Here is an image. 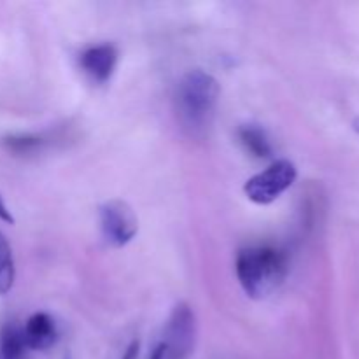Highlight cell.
I'll list each match as a JSON object with an SVG mask.
<instances>
[{
  "mask_svg": "<svg viewBox=\"0 0 359 359\" xmlns=\"http://www.w3.org/2000/svg\"><path fill=\"white\" fill-rule=\"evenodd\" d=\"M221 86L205 70H189L179 79L175 90V112L182 128L200 137L210 128L219 102Z\"/></svg>",
  "mask_w": 359,
  "mask_h": 359,
  "instance_id": "cell-1",
  "label": "cell"
},
{
  "mask_svg": "<svg viewBox=\"0 0 359 359\" xmlns=\"http://www.w3.org/2000/svg\"><path fill=\"white\" fill-rule=\"evenodd\" d=\"M290 270L284 249L269 244L249 245L237 256V279L249 298L265 300L283 286Z\"/></svg>",
  "mask_w": 359,
  "mask_h": 359,
  "instance_id": "cell-2",
  "label": "cell"
},
{
  "mask_svg": "<svg viewBox=\"0 0 359 359\" xmlns=\"http://www.w3.org/2000/svg\"><path fill=\"white\" fill-rule=\"evenodd\" d=\"M297 175L298 170L293 161L277 160L270 163L265 170L248 179L244 184V193L252 203L270 205L293 186Z\"/></svg>",
  "mask_w": 359,
  "mask_h": 359,
  "instance_id": "cell-3",
  "label": "cell"
},
{
  "mask_svg": "<svg viewBox=\"0 0 359 359\" xmlns=\"http://www.w3.org/2000/svg\"><path fill=\"white\" fill-rule=\"evenodd\" d=\"M100 231L111 248H125L139 231V219L132 207L123 200H109L98 210Z\"/></svg>",
  "mask_w": 359,
  "mask_h": 359,
  "instance_id": "cell-4",
  "label": "cell"
},
{
  "mask_svg": "<svg viewBox=\"0 0 359 359\" xmlns=\"http://www.w3.org/2000/svg\"><path fill=\"white\" fill-rule=\"evenodd\" d=\"M195 314L189 305L179 304L168 319L165 359H188L195 347Z\"/></svg>",
  "mask_w": 359,
  "mask_h": 359,
  "instance_id": "cell-5",
  "label": "cell"
},
{
  "mask_svg": "<svg viewBox=\"0 0 359 359\" xmlns=\"http://www.w3.org/2000/svg\"><path fill=\"white\" fill-rule=\"evenodd\" d=\"M118 58L116 46L104 42L84 49L79 55V67L95 84H105L114 74Z\"/></svg>",
  "mask_w": 359,
  "mask_h": 359,
  "instance_id": "cell-6",
  "label": "cell"
},
{
  "mask_svg": "<svg viewBox=\"0 0 359 359\" xmlns=\"http://www.w3.org/2000/svg\"><path fill=\"white\" fill-rule=\"evenodd\" d=\"M23 328V339L27 349L46 351L58 340V326L48 312H35L27 319Z\"/></svg>",
  "mask_w": 359,
  "mask_h": 359,
  "instance_id": "cell-7",
  "label": "cell"
},
{
  "mask_svg": "<svg viewBox=\"0 0 359 359\" xmlns=\"http://www.w3.org/2000/svg\"><path fill=\"white\" fill-rule=\"evenodd\" d=\"M238 140L244 146V149L258 160H266V158L272 156V142L259 125L249 123V125L241 126L238 128Z\"/></svg>",
  "mask_w": 359,
  "mask_h": 359,
  "instance_id": "cell-8",
  "label": "cell"
},
{
  "mask_svg": "<svg viewBox=\"0 0 359 359\" xmlns=\"http://www.w3.org/2000/svg\"><path fill=\"white\" fill-rule=\"evenodd\" d=\"M27 344L23 339V328L14 323H7L0 330V359H21Z\"/></svg>",
  "mask_w": 359,
  "mask_h": 359,
  "instance_id": "cell-9",
  "label": "cell"
},
{
  "mask_svg": "<svg viewBox=\"0 0 359 359\" xmlns=\"http://www.w3.org/2000/svg\"><path fill=\"white\" fill-rule=\"evenodd\" d=\"M2 146L9 153L27 156V154H35L44 149L46 139L42 135H34V133H14V135L4 137Z\"/></svg>",
  "mask_w": 359,
  "mask_h": 359,
  "instance_id": "cell-10",
  "label": "cell"
},
{
  "mask_svg": "<svg viewBox=\"0 0 359 359\" xmlns=\"http://www.w3.org/2000/svg\"><path fill=\"white\" fill-rule=\"evenodd\" d=\"M14 277H16V266H14L13 249L6 235L0 231V297L13 290Z\"/></svg>",
  "mask_w": 359,
  "mask_h": 359,
  "instance_id": "cell-11",
  "label": "cell"
},
{
  "mask_svg": "<svg viewBox=\"0 0 359 359\" xmlns=\"http://www.w3.org/2000/svg\"><path fill=\"white\" fill-rule=\"evenodd\" d=\"M0 221H4V223H7V224H14V216L11 214L9 207L6 205V202L2 200V196H0Z\"/></svg>",
  "mask_w": 359,
  "mask_h": 359,
  "instance_id": "cell-12",
  "label": "cell"
},
{
  "mask_svg": "<svg viewBox=\"0 0 359 359\" xmlns=\"http://www.w3.org/2000/svg\"><path fill=\"white\" fill-rule=\"evenodd\" d=\"M139 349H140L139 340H133V342L128 346V349L125 351V354H123L121 359H139Z\"/></svg>",
  "mask_w": 359,
  "mask_h": 359,
  "instance_id": "cell-13",
  "label": "cell"
},
{
  "mask_svg": "<svg viewBox=\"0 0 359 359\" xmlns=\"http://www.w3.org/2000/svg\"><path fill=\"white\" fill-rule=\"evenodd\" d=\"M149 359H165V347H163V344H160V346L154 347L153 353H151Z\"/></svg>",
  "mask_w": 359,
  "mask_h": 359,
  "instance_id": "cell-14",
  "label": "cell"
},
{
  "mask_svg": "<svg viewBox=\"0 0 359 359\" xmlns=\"http://www.w3.org/2000/svg\"><path fill=\"white\" fill-rule=\"evenodd\" d=\"M354 130H356V132L359 133V118L356 119V121H354Z\"/></svg>",
  "mask_w": 359,
  "mask_h": 359,
  "instance_id": "cell-15",
  "label": "cell"
},
{
  "mask_svg": "<svg viewBox=\"0 0 359 359\" xmlns=\"http://www.w3.org/2000/svg\"><path fill=\"white\" fill-rule=\"evenodd\" d=\"M65 359H70V356H65Z\"/></svg>",
  "mask_w": 359,
  "mask_h": 359,
  "instance_id": "cell-16",
  "label": "cell"
}]
</instances>
